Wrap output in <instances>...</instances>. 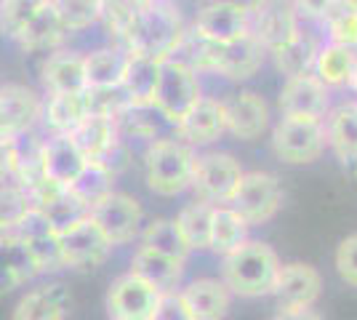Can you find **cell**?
Segmentation results:
<instances>
[{"mask_svg":"<svg viewBox=\"0 0 357 320\" xmlns=\"http://www.w3.org/2000/svg\"><path fill=\"white\" fill-rule=\"evenodd\" d=\"M280 270V257L275 248L261 241H245L222 257V280L232 296L259 299L269 296Z\"/></svg>","mask_w":357,"mask_h":320,"instance_id":"6da1fadb","label":"cell"},{"mask_svg":"<svg viewBox=\"0 0 357 320\" xmlns=\"http://www.w3.org/2000/svg\"><path fill=\"white\" fill-rule=\"evenodd\" d=\"M187 32L190 30L184 24V16L174 0H152V6L126 35L123 48L163 61L176 54Z\"/></svg>","mask_w":357,"mask_h":320,"instance_id":"7a4b0ae2","label":"cell"},{"mask_svg":"<svg viewBox=\"0 0 357 320\" xmlns=\"http://www.w3.org/2000/svg\"><path fill=\"white\" fill-rule=\"evenodd\" d=\"M195 166V150L181 139H152L144 155L147 187L160 198H176L190 190Z\"/></svg>","mask_w":357,"mask_h":320,"instance_id":"3957f363","label":"cell"},{"mask_svg":"<svg viewBox=\"0 0 357 320\" xmlns=\"http://www.w3.org/2000/svg\"><path fill=\"white\" fill-rule=\"evenodd\" d=\"M328 150L326 128L317 118L280 115L272 125V153L288 166H310Z\"/></svg>","mask_w":357,"mask_h":320,"instance_id":"277c9868","label":"cell"},{"mask_svg":"<svg viewBox=\"0 0 357 320\" xmlns=\"http://www.w3.org/2000/svg\"><path fill=\"white\" fill-rule=\"evenodd\" d=\"M203 96V86H200V75L192 67L178 56H168L160 61V77H158V89H155V99H152V109L168 121L171 125L184 118V112L197 99Z\"/></svg>","mask_w":357,"mask_h":320,"instance_id":"5b68a950","label":"cell"},{"mask_svg":"<svg viewBox=\"0 0 357 320\" xmlns=\"http://www.w3.org/2000/svg\"><path fill=\"white\" fill-rule=\"evenodd\" d=\"M243 166L235 155L229 153H200L195 155L192 182L190 190H195L197 200H206L211 206H227L240 179H243Z\"/></svg>","mask_w":357,"mask_h":320,"instance_id":"8992f818","label":"cell"},{"mask_svg":"<svg viewBox=\"0 0 357 320\" xmlns=\"http://www.w3.org/2000/svg\"><path fill=\"white\" fill-rule=\"evenodd\" d=\"M227 206H232L251 227H261V224H269L283 208V187L275 174L251 171V174H243L238 190Z\"/></svg>","mask_w":357,"mask_h":320,"instance_id":"52a82bcc","label":"cell"},{"mask_svg":"<svg viewBox=\"0 0 357 320\" xmlns=\"http://www.w3.org/2000/svg\"><path fill=\"white\" fill-rule=\"evenodd\" d=\"M89 216L99 224L112 245H128L139 238L144 227V208L134 195L126 192H107L102 200H96L89 208Z\"/></svg>","mask_w":357,"mask_h":320,"instance_id":"ba28073f","label":"cell"},{"mask_svg":"<svg viewBox=\"0 0 357 320\" xmlns=\"http://www.w3.org/2000/svg\"><path fill=\"white\" fill-rule=\"evenodd\" d=\"M59 248L64 267L91 270V267L105 264L115 245L107 241V235L91 216H83L70 227L59 229Z\"/></svg>","mask_w":357,"mask_h":320,"instance_id":"9c48e42d","label":"cell"},{"mask_svg":"<svg viewBox=\"0 0 357 320\" xmlns=\"http://www.w3.org/2000/svg\"><path fill=\"white\" fill-rule=\"evenodd\" d=\"M160 291L136 273H128L115 277L107 291V318L109 320H149L152 310L158 305Z\"/></svg>","mask_w":357,"mask_h":320,"instance_id":"30bf717a","label":"cell"},{"mask_svg":"<svg viewBox=\"0 0 357 320\" xmlns=\"http://www.w3.org/2000/svg\"><path fill=\"white\" fill-rule=\"evenodd\" d=\"M192 32L211 43H232L251 32V11L227 0H206L195 14Z\"/></svg>","mask_w":357,"mask_h":320,"instance_id":"8fae6325","label":"cell"},{"mask_svg":"<svg viewBox=\"0 0 357 320\" xmlns=\"http://www.w3.org/2000/svg\"><path fill=\"white\" fill-rule=\"evenodd\" d=\"M301 32V19L291 0H264L251 14V35L264 46L267 56Z\"/></svg>","mask_w":357,"mask_h":320,"instance_id":"7c38bea8","label":"cell"},{"mask_svg":"<svg viewBox=\"0 0 357 320\" xmlns=\"http://www.w3.org/2000/svg\"><path fill=\"white\" fill-rule=\"evenodd\" d=\"M176 128V139L184 144H190L192 150L197 147H208L213 142L227 134V112H224V99H213V96H200L197 105H192L184 118L174 123Z\"/></svg>","mask_w":357,"mask_h":320,"instance_id":"4fadbf2b","label":"cell"},{"mask_svg":"<svg viewBox=\"0 0 357 320\" xmlns=\"http://www.w3.org/2000/svg\"><path fill=\"white\" fill-rule=\"evenodd\" d=\"M323 294V275L314 270L312 264L304 261H288L280 264L272 296L278 299L280 310H304L314 307Z\"/></svg>","mask_w":357,"mask_h":320,"instance_id":"5bb4252c","label":"cell"},{"mask_svg":"<svg viewBox=\"0 0 357 320\" xmlns=\"http://www.w3.org/2000/svg\"><path fill=\"white\" fill-rule=\"evenodd\" d=\"M224 112H227V134H232L240 142H256L272 128L267 99L248 89L224 99Z\"/></svg>","mask_w":357,"mask_h":320,"instance_id":"9a60e30c","label":"cell"},{"mask_svg":"<svg viewBox=\"0 0 357 320\" xmlns=\"http://www.w3.org/2000/svg\"><path fill=\"white\" fill-rule=\"evenodd\" d=\"M280 115H301L323 121L331 109V89L314 73L285 77L283 89L278 93Z\"/></svg>","mask_w":357,"mask_h":320,"instance_id":"2e32d148","label":"cell"},{"mask_svg":"<svg viewBox=\"0 0 357 320\" xmlns=\"http://www.w3.org/2000/svg\"><path fill=\"white\" fill-rule=\"evenodd\" d=\"M264 59H267L264 46L248 32V35H243L240 40H232V43H216L211 75L243 83V80H248L261 70Z\"/></svg>","mask_w":357,"mask_h":320,"instance_id":"e0dca14e","label":"cell"},{"mask_svg":"<svg viewBox=\"0 0 357 320\" xmlns=\"http://www.w3.org/2000/svg\"><path fill=\"white\" fill-rule=\"evenodd\" d=\"M38 163H40V174H43L45 182L67 190L89 160L80 153V147L75 144V139L70 134H54L40 144Z\"/></svg>","mask_w":357,"mask_h":320,"instance_id":"ac0fdd59","label":"cell"},{"mask_svg":"<svg viewBox=\"0 0 357 320\" xmlns=\"http://www.w3.org/2000/svg\"><path fill=\"white\" fill-rule=\"evenodd\" d=\"M70 38V30L61 19L59 8L54 0H48L38 14L22 27V32L14 38V43L32 54H51L56 48L64 46V40Z\"/></svg>","mask_w":357,"mask_h":320,"instance_id":"d6986e66","label":"cell"},{"mask_svg":"<svg viewBox=\"0 0 357 320\" xmlns=\"http://www.w3.org/2000/svg\"><path fill=\"white\" fill-rule=\"evenodd\" d=\"M40 83L45 93H83L89 89L83 54L70 48L51 51L40 67Z\"/></svg>","mask_w":357,"mask_h":320,"instance_id":"ffe728a7","label":"cell"},{"mask_svg":"<svg viewBox=\"0 0 357 320\" xmlns=\"http://www.w3.org/2000/svg\"><path fill=\"white\" fill-rule=\"evenodd\" d=\"M70 137L86 155V160H109V155L120 147V125L115 115H102V112H89L77 123Z\"/></svg>","mask_w":357,"mask_h":320,"instance_id":"44dd1931","label":"cell"},{"mask_svg":"<svg viewBox=\"0 0 357 320\" xmlns=\"http://www.w3.org/2000/svg\"><path fill=\"white\" fill-rule=\"evenodd\" d=\"M328 150L336 160L357 163V99H347L342 105L331 107L323 118Z\"/></svg>","mask_w":357,"mask_h":320,"instance_id":"7402d4cb","label":"cell"},{"mask_svg":"<svg viewBox=\"0 0 357 320\" xmlns=\"http://www.w3.org/2000/svg\"><path fill=\"white\" fill-rule=\"evenodd\" d=\"M0 115L11 125L16 139L27 137L32 125L43 118V99L32 89L19 86V83L0 86Z\"/></svg>","mask_w":357,"mask_h":320,"instance_id":"603a6c76","label":"cell"},{"mask_svg":"<svg viewBox=\"0 0 357 320\" xmlns=\"http://www.w3.org/2000/svg\"><path fill=\"white\" fill-rule=\"evenodd\" d=\"M181 299L195 320H224L232 307V291L224 286V280L200 277L181 289Z\"/></svg>","mask_w":357,"mask_h":320,"instance_id":"cb8c5ba5","label":"cell"},{"mask_svg":"<svg viewBox=\"0 0 357 320\" xmlns=\"http://www.w3.org/2000/svg\"><path fill=\"white\" fill-rule=\"evenodd\" d=\"M158 77H160V61L152 59V56H144V54L128 51L126 73H123V80H120V89L126 93L128 107H139V109L152 107Z\"/></svg>","mask_w":357,"mask_h":320,"instance_id":"d4e9b609","label":"cell"},{"mask_svg":"<svg viewBox=\"0 0 357 320\" xmlns=\"http://www.w3.org/2000/svg\"><path fill=\"white\" fill-rule=\"evenodd\" d=\"M184 264L187 261L176 259V257H168V254H160L155 248L139 245L134 251V259H131V273L144 277L158 291H168V289H176L178 283H181Z\"/></svg>","mask_w":357,"mask_h":320,"instance_id":"484cf974","label":"cell"},{"mask_svg":"<svg viewBox=\"0 0 357 320\" xmlns=\"http://www.w3.org/2000/svg\"><path fill=\"white\" fill-rule=\"evenodd\" d=\"M38 273L24 243L14 232H0V294H11L14 289L30 283Z\"/></svg>","mask_w":357,"mask_h":320,"instance_id":"4316f807","label":"cell"},{"mask_svg":"<svg viewBox=\"0 0 357 320\" xmlns=\"http://www.w3.org/2000/svg\"><path fill=\"white\" fill-rule=\"evenodd\" d=\"M67 310H70V296L64 286L51 283L24 294L14 307L11 320H64Z\"/></svg>","mask_w":357,"mask_h":320,"instance_id":"83f0119b","label":"cell"},{"mask_svg":"<svg viewBox=\"0 0 357 320\" xmlns=\"http://www.w3.org/2000/svg\"><path fill=\"white\" fill-rule=\"evenodd\" d=\"M126 61H128V51L118 46H102L83 54L89 89H118L126 73Z\"/></svg>","mask_w":357,"mask_h":320,"instance_id":"f1b7e54d","label":"cell"},{"mask_svg":"<svg viewBox=\"0 0 357 320\" xmlns=\"http://www.w3.org/2000/svg\"><path fill=\"white\" fill-rule=\"evenodd\" d=\"M355 56L357 48L339 46V43H320L317 56H314L312 73L328 89H344L352 80V70H355Z\"/></svg>","mask_w":357,"mask_h":320,"instance_id":"f546056e","label":"cell"},{"mask_svg":"<svg viewBox=\"0 0 357 320\" xmlns=\"http://www.w3.org/2000/svg\"><path fill=\"white\" fill-rule=\"evenodd\" d=\"M89 115V99L83 93H48L43 102V121L54 134H73L77 123Z\"/></svg>","mask_w":357,"mask_h":320,"instance_id":"4dcf8cb0","label":"cell"},{"mask_svg":"<svg viewBox=\"0 0 357 320\" xmlns=\"http://www.w3.org/2000/svg\"><path fill=\"white\" fill-rule=\"evenodd\" d=\"M317 38L312 32H298L294 40H288L285 46H280L278 51H272L269 56L275 61V70L285 77L304 75V73H312L314 56H317Z\"/></svg>","mask_w":357,"mask_h":320,"instance_id":"1f68e13d","label":"cell"},{"mask_svg":"<svg viewBox=\"0 0 357 320\" xmlns=\"http://www.w3.org/2000/svg\"><path fill=\"white\" fill-rule=\"evenodd\" d=\"M248 229L251 224L240 216L232 206H216L213 208V219H211V243L208 251L213 254H229L232 248L248 241Z\"/></svg>","mask_w":357,"mask_h":320,"instance_id":"d6a6232c","label":"cell"},{"mask_svg":"<svg viewBox=\"0 0 357 320\" xmlns=\"http://www.w3.org/2000/svg\"><path fill=\"white\" fill-rule=\"evenodd\" d=\"M67 190L91 208L96 200H102L107 192L115 190V171L105 160H89L86 166L80 168V174L75 176Z\"/></svg>","mask_w":357,"mask_h":320,"instance_id":"836d02e7","label":"cell"},{"mask_svg":"<svg viewBox=\"0 0 357 320\" xmlns=\"http://www.w3.org/2000/svg\"><path fill=\"white\" fill-rule=\"evenodd\" d=\"M139 241L147 248H155L160 254H168V257H176V259L187 261L192 248L187 245L181 229H178L176 219H152L149 224L142 227L139 232Z\"/></svg>","mask_w":357,"mask_h":320,"instance_id":"e575fe53","label":"cell"},{"mask_svg":"<svg viewBox=\"0 0 357 320\" xmlns=\"http://www.w3.org/2000/svg\"><path fill=\"white\" fill-rule=\"evenodd\" d=\"M213 208L206 200L195 198L192 203H187L176 216V224L184 235L187 245L192 251H208L211 243V219H213Z\"/></svg>","mask_w":357,"mask_h":320,"instance_id":"d590c367","label":"cell"},{"mask_svg":"<svg viewBox=\"0 0 357 320\" xmlns=\"http://www.w3.org/2000/svg\"><path fill=\"white\" fill-rule=\"evenodd\" d=\"M152 6V0H102V16L99 22L107 27L109 35H115L120 43L131 32L139 16Z\"/></svg>","mask_w":357,"mask_h":320,"instance_id":"8d00e7d4","label":"cell"},{"mask_svg":"<svg viewBox=\"0 0 357 320\" xmlns=\"http://www.w3.org/2000/svg\"><path fill=\"white\" fill-rule=\"evenodd\" d=\"M320 24L326 27L331 43L357 48V8L347 0H336Z\"/></svg>","mask_w":357,"mask_h":320,"instance_id":"74e56055","label":"cell"},{"mask_svg":"<svg viewBox=\"0 0 357 320\" xmlns=\"http://www.w3.org/2000/svg\"><path fill=\"white\" fill-rule=\"evenodd\" d=\"M54 3H56V8H59V14L64 19V24H67V30H70V35L99 24L102 0H54Z\"/></svg>","mask_w":357,"mask_h":320,"instance_id":"f35d334b","label":"cell"},{"mask_svg":"<svg viewBox=\"0 0 357 320\" xmlns=\"http://www.w3.org/2000/svg\"><path fill=\"white\" fill-rule=\"evenodd\" d=\"M48 0H0V32L14 40Z\"/></svg>","mask_w":357,"mask_h":320,"instance_id":"ab89813d","label":"cell"},{"mask_svg":"<svg viewBox=\"0 0 357 320\" xmlns=\"http://www.w3.org/2000/svg\"><path fill=\"white\" fill-rule=\"evenodd\" d=\"M30 206V192L22 184H0V232H11Z\"/></svg>","mask_w":357,"mask_h":320,"instance_id":"60d3db41","label":"cell"},{"mask_svg":"<svg viewBox=\"0 0 357 320\" xmlns=\"http://www.w3.org/2000/svg\"><path fill=\"white\" fill-rule=\"evenodd\" d=\"M333 264H336V273H339V277H342L344 283L357 289V232L347 235L342 243H339Z\"/></svg>","mask_w":357,"mask_h":320,"instance_id":"b9f144b4","label":"cell"},{"mask_svg":"<svg viewBox=\"0 0 357 320\" xmlns=\"http://www.w3.org/2000/svg\"><path fill=\"white\" fill-rule=\"evenodd\" d=\"M149 320H195V318L192 312L187 310V305H184V299H181V291L168 289V291H160L158 305L152 310Z\"/></svg>","mask_w":357,"mask_h":320,"instance_id":"7bdbcfd3","label":"cell"},{"mask_svg":"<svg viewBox=\"0 0 357 320\" xmlns=\"http://www.w3.org/2000/svg\"><path fill=\"white\" fill-rule=\"evenodd\" d=\"M19 166V139H0V184L14 179Z\"/></svg>","mask_w":357,"mask_h":320,"instance_id":"ee69618b","label":"cell"},{"mask_svg":"<svg viewBox=\"0 0 357 320\" xmlns=\"http://www.w3.org/2000/svg\"><path fill=\"white\" fill-rule=\"evenodd\" d=\"M333 3L336 0H291L298 19H310V22H323V16L331 11Z\"/></svg>","mask_w":357,"mask_h":320,"instance_id":"f6af8a7d","label":"cell"},{"mask_svg":"<svg viewBox=\"0 0 357 320\" xmlns=\"http://www.w3.org/2000/svg\"><path fill=\"white\" fill-rule=\"evenodd\" d=\"M272 320H323L314 307H304V310H280Z\"/></svg>","mask_w":357,"mask_h":320,"instance_id":"bcb514c9","label":"cell"},{"mask_svg":"<svg viewBox=\"0 0 357 320\" xmlns=\"http://www.w3.org/2000/svg\"><path fill=\"white\" fill-rule=\"evenodd\" d=\"M227 3H235V6H243V8H245V11H256V8H259V6H261V3H264V0H227Z\"/></svg>","mask_w":357,"mask_h":320,"instance_id":"7dc6e473","label":"cell"},{"mask_svg":"<svg viewBox=\"0 0 357 320\" xmlns=\"http://www.w3.org/2000/svg\"><path fill=\"white\" fill-rule=\"evenodd\" d=\"M349 86L357 91V56H355V70H352V80H349Z\"/></svg>","mask_w":357,"mask_h":320,"instance_id":"c3c4849f","label":"cell"},{"mask_svg":"<svg viewBox=\"0 0 357 320\" xmlns=\"http://www.w3.org/2000/svg\"><path fill=\"white\" fill-rule=\"evenodd\" d=\"M347 3H349V6H355V8H357V0H347Z\"/></svg>","mask_w":357,"mask_h":320,"instance_id":"681fc988","label":"cell"},{"mask_svg":"<svg viewBox=\"0 0 357 320\" xmlns=\"http://www.w3.org/2000/svg\"><path fill=\"white\" fill-rule=\"evenodd\" d=\"M355 166H357V163H355ZM355 176H357V168H355Z\"/></svg>","mask_w":357,"mask_h":320,"instance_id":"f907efd6","label":"cell"}]
</instances>
